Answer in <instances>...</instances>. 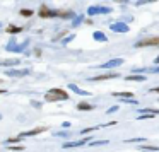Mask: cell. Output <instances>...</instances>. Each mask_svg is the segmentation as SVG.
I'll return each instance as SVG.
<instances>
[{"instance_id": "cell-1", "label": "cell", "mask_w": 159, "mask_h": 152, "mask_svg": "<svg viewBox=\"0 0 159 152\" xmlns=\"http://www.w3.org/2000/svg\"><path fill=\"white\" fill-rule=\"evenodd\" d=\"M45 99L50 101V103H51V101H67V99H69V94L63 89H50L48 92H46Z\"/></svg>"}, {"instance_id": "cell-2", "label": "cell", "mask_w": 159, "mask_h": 152, "mask_svg": "<svg viewBox=\"0 0 159 152\" xmlns=\"http://www.w3.org/2000/svg\"><path fill=\"white\" fill-rule=\"evenodd\" d=\"M149 46H156L159 48V36H151V38H144L135 43V48H149Z\"/></svg>"}, {"instance_id": "cell-3", "label": "cell", "mask_w": 159, "mask_h": 152, "mask_svg": "<svg viewBox=\"0 0 159 152\" xmlns=\"http://www.w3.org/2000/svg\"><path fill=\"white\" fill-rule=\"evenodd\" d=\"M110 29L113 33H122V34H125V33L130 31V26L123 21H117V22H113V24H110Z\"/></svg>"}, {"instance_id": "cell-4", "label": "cell", "mask_w": 159, "mask_h": 152, "mask_svg": "<svg viewBox=\"0 0 159 152\" xmlns=\"http://www.w3.org/2000/svg\"><path fill=\"white\" fill-rule=\"evenodd\" d=\"M38 14H40L41 19H51V17H58V10H51L46 5H41L40 10H38Z\"/></svg>"}, {"instance_id": "cell-5", "label": "cell", "mask_w": 159, "mask_h": 152, "mask_svg": "<svg viewBox=\"0 0 159 152\" xmlns=\"http://www.w3.org/2000/svg\"><path fill=\"white\" fill-rule=\"evenodd\" d=\"M91 142V137H84L81 140H75V142H65L63 144V149H75V147H82V145L89 144Z\"/></svg>"}, {"instance_id": "cell-6", "label": "cell", "mask_w": 159, "mask_h": 152, "mask_svg": "<svg viewBox=\"0 0 159 152\" xmlns=\"http://www.w3.org/2000/svg\"><path fill=\"white\" fill-rule=\"evenodd\" d=\"M120 74L118 72H108V74H103V75H97L89 79V82H101V80H110V79H118Z\"/></svg>"}, {"instance_id": "cell-7", "label": "cell", "mask_w": 159, "mask_h": 152, "mask_svg": "<svg viewBox=\"0 0 159 152\" xmlns=\"http://www.w3.org/2000/svg\"><path fill=\"white\" fill-rule=\"evenodd\" d=\"M29 74V69H10L5 72V75L9 77H24Z\"/></svg>"}, {"instance_id": "cell-8", "label": "cell", "mask_w": 159, "mask_h": 152, "mask_svg": "<svg viewBox=\"0 0 159 152\" xmlns=\"http://www.w3.org/2000/svg\"><path fill=\"white\" fill-rule=\"evenodd\" d=\"M120 65H123V58H113L110 62H104L103 65H99V69H115Z\"/></svg>"}, {"instance_id": "cell-9", "label": "cell", "mask_w": 159, "mask_h": 152, "mask_svg": "<svg viewBox=\"0 0 159 152\" xmlns=\"http://www.w3.org/2000/svg\"><path fill=\"white\" fill-rule=\"evenodd\" d=\"M69 89L72 91V92H75V94H79V96H91V92L89 91H84L81 89L77 84H69Z\"/></svg>"}, {"instance_id": "cell-10", "label": "cell", "mask_w": 159, "mask_h": 152, "mask_svg": "<svg viewBox=\"0 0 159 152\" xmlns=\"http://www.w3.org/2000/svg\"><path fill=\"white\" fill-rule=\"evenodd\" d=\"M125 80H128V82H144L145 75L144 74H132V75L125 77Z\"/></svg>"}, {"instance_id": "cell-11", "label": "cell", "mask_w": 159, "mask_h": 152, "mask_svg": "<svg viewBox=\"0 0 159 152\" xmlns=\"http://www.w3.org/2000/svg\"><path fill=\"white\" fill-rule=\"evenodd\" d=\"M46 130L45 126H38V128H33V130H29V132H22L21 133V137H33V135H38V133H43V132Z\"/></svg>"}, {"instance_id": "cell-12", "label": "cell", "mask_w": 159, "mask_h": 152, "mask_svg": "<svg viewBox=\"0 0 159 152\" xmlns=\"http://www.w3.org/2000/svg\"><path fill=\"white\" fill-rule=\"evenodd\" d=\"M75 15L77 14L74 10H58V17H60V19H74Z\"/></svg>"}, {"instance_id": "cell-13", "label": "cell", "mask_w": 159, "mask_h": 152, "mask_svg": "<svg viewBox=\"0 0 159 152\" xmlns=\"http://www.w3.org/2000/svg\"><path fill=\"white\" fill-rule=\"evenodd\" d=\"M92 38H94L96 41H99V43H106V41H108V36L104 34L103 31H94Z\"/></svg>"}, {"instance_id": "cell-14", "label": "cell", "mask_w": 159, "mask_h": 152, "mask_svg": "<svg viewBox=\"0 0 159 152\" xmlns=\"http://www.w3.org/2000/svg\"><path fill=\"white\" fill-rule=\"evenodd\" d=\"M21 60L19 58H9V60H2V67H14V65H19Z\"/></svg>"}, {"instance_id": "cell-15", "label": "cell", "mask_w": 159, "mask_h": 152, "mask_svg": "<svg viewBox=\"0 0 159 152\" xmlns=\"http://www.w3.org/2000/svg\"><path fill=\"white\" fill-rule=\"evenodd\" d=\"M97 14H101V5H91V7L87 9V15H89V17L97 15Z\"/></svg>"}, {"instance_id": "cell-16", "label": "cell", "mask_w": 159, "mask_h": 152, "mask_svg": "<svg viewBox=\"0 0 159 152\" xmlns=\"http://www.w3.org/2000/svg\"><path fill=\"white\" fill-rule=\"evenodd\" d=\"M111 96L118 97V99H127V97H133V92H130V91H125V92H113Z\"/></svg>"}, {"instance_id": "cell-17", "label": "cell", "mask_w": 159, "mask_h": 152, "mask_svg": "<svg viewBox=\"0 0 159 152\" xmlns=\"http://www.w3.org/2000/svg\"><path fill=\"white\" fill-rule=\"evenodd\" d=\"M138 151H142V152H159V147L144 144V145H140V147H138Z\"/></svg>"}, {"instance_id": "cell-18", "label": "cell", "mask_w": 159, "mask_h": 152, "mask_svg": "<svg viewBox=\"0 0 159 152\" xmlns=\"http://www.w3.org/2000/svg\"><path fill=\"white\" fill-rule=\"evenodd\" d=\"M77 110H79V111H92V110H94V106L89 104V103H79V104H77Z\"/></svg>"}, {"instance_id": "cell-19", "label": "cell", "mask_w": 159, "mask_h": 152, "mask_svg": "<svg viewBox=\"0 0 159 152\" xmlns=\"http://www.w3.org/2000/svg\"><path fill=\"white\" fill-rule=\"evenodd\" d=\"M82 22H84V15H75V17L72 19V24H70V26H72V28H77V26H81Z\"/></svg>"}, {"instance_id": "cell-20", "label": "cell", "mask_w": 159, "mask_h": 152, "mask_svg": "<svg viewBox=\"0 0 159 152\" xmlns=\"http://www.w3.org/2000/svg\"><path fill=\"white\" fill-rule=\"evenodd\" d=\"M28 46H29V39H26L24 43H21V45H17L14 51H15V53H21V51H24V50L28 48Z\"/></svg>"}, {"instance_id": "cell-21", "label": "cell", "mask_w": 159, "mask_h": 152, "mask_svg": "<svg viewBox=\"0 0 159 152\" xmlns=\"http://www.w3.org/2000/svg\"><path fill=\"white\" fill-rule=\"evenodd\" d=\"M21 31H22L21 26H9V28H7L9 34H17V33H21Z\"/></svg>"}, {"instance_id": "cell-22", "label": "cell", "mask_w": 159, "mask_h": 152, "mask_svg": "<svg viewBox=\"0 0 159 152\" xmlns=\"http://www.w3.org/2000/svg\"><path fill=\"white\" fill-rule=\"evenodd\" d=\"M138 113H152V115H159V110H154V108H140Z\"/></svg>"}, {"instance_id": "cell-23", "label": "cell", "mask_w": 159, "mask_h": 152, "mask_svg": "<svg viewBox=\"0 0 159 152\" xmlns=\"http://www.w3.org/2000/svg\"><path fill=\"white\" fill-rule=\"evenodd\" d=\"M127 144H138V142H145V137H137V138H127Z\"/></svg>"}, {"instance_id": "cell-24", "label": "cell", "mask_w": 159, "mask_h": 152, "mask_svg": "<svg viewBox=\"0 0 159 152\" xmlns=\"http://www.w3.org/2000/svg\"><path fill=\"white\" fill-rule=\"evenodd\" d=\"M19 14H21L22 17H31V15L34 14V10H31V9H21Z\"/></svg>"}, {"instance_id": "cell-25", "label": "cell", "mask_w": 159, "mask_h": 152, "mask_svg": "<svg viewBox=\"0 0 159 152\" xmlns=\"http://www.w3.org/2000/svg\"><path fill=\"white\" fill-rule=\"evenodd\" d=\"M108 144V140H91L89 145L91 147H97V145H106Z\"/></svg>"}, {"instance_id": "cell-26", "label": "cell", "mask_w": 159, "mask_h": 152, "mask_svg": "<svg viewBox=\"0 0 159 152\" xmlns=\"http://www.w3.org/2000/svg\"><path fill=\"white\" fill-rule=\"evenodd\" d=\"M15 46H17V41H15V39H10V41L7 43V46H5V48H7L9 51H14Z\"/></svg>"}, {"instance_id": "cell-27", "label": "cell", "mask_w": 159, "mask_h": 152, "mask_svg": "<svg viewBox=\"0 0 159 152\" xmlns=\"http://www.w3.org/2000/svg\"><path fill=\"white\" fill-rule=\"evenodd\" d=\"M144 74H159V67H151V69H145Z\"/></svg>"}, {"instance_id": "cell-28", "label": "cell", "mask_w": 159, "mask_h": 152, "mask_svg": "<svg viewBox=\"0 0 159 152\" xmlns=\"http://www.w3.org/2000/svg\"><path fill=\"white\" fill-rule=\"evenodd\" d=\"M55 137H62V138H69L70 133L69 132H55Z\"/></svg>"}, {"instance_id": "cell-29", "label": "cell", "mask_w": 159, "mask_h": 152, "mask_svg": "<svg viewBox=\"0 0 159 152\" xmlns=\"http://www.w3.org/2000/svg\"><path fill=\"white\" fill-rule=\"evenodd\" d=\"M151 2H158V0H137V2H135V5H137V7H140V5L151 4Z\"/></svg>"}, {"instance_id": "cell-30", "label": "cell", "mask_w": 159, "mask_h": 152, "mask_svg": "<svg viewBox=\"0 0 159 152\" xmlns=\"http://www.w3.org/2000/svg\"><path fill=\"white\" fill-rule=\"evenodd\" d=\"M97 128H99V126H91V128H84V130L81 132V133H82V135H84V133H91V132L97 130Z\"/></svg>"}, {"instance_id": "cell-31", "label": "cell", "mask_w": 159, "mask_h": 152, "mask_svg": "<svg viewBox=\"0 0 159 152\" xmlns=\"http://www.w3.org/2000/svg\"><path fill=\"white\" fill-rule=\"evenodd\" d=\"M21 135H17V137H10V138H9V142H10V144H14V142H15V144H17V142H19V140H21Z\"/></svg>"}, {"instance_id": "cell-32", "label": "cell", "mask_w": 159, "mask_h": 152, "mask_svg": "<svg viewBox=\"0 0 159 152\" xmlns=\"http://www.w3.org/2000/svg\"><path fill=\"white\" fill-rule=\"evenodd\" d=\"M118 110H120V106H111V108L106 111V113H108V115H111V113H117Z\"/></svg>"}, {"instance_id": "cell-33", "label": "cell", "mask_w": 159, "mask_h": 152, "mask_svg": "<svg viewBox=\"0 0 159 152\" xmlns=\"http://www.w3.org/2000/svg\"><path fill=\"white\" fill-rule=\"evenodd\" d=\"M9 151H24V147H21V145H12V147H9Z\"/></svg>"}, {"instance_id": "cell-34", "label": "cell", "mask_w": 159, "mask_h": 152, "mask_svg": "<svg viewBox=\"0 0 159 152\" xmlns=\"http://www.w3.org/2000/svg\"><path fill=\"white\" fill-rule=\"evenodd\" d=\"M74 38H75V36H74V34L67 36V38H65V39H63V43H65V45H67V43H70V41H72V39H74Z\"/></svg>"}, {"instance_id": "cell-35", "label": "cell", "mask_w": 159, "mask_h": 152, "mask_svg": "<svg viewBox=\"0 0 159 152\" xmlns=\"http://www.w3.org/2000/svg\"><path fill=\"white\" fill-rule=\"evenodd\" d=\"M117 4H128V0H115Z\"/></svg>"}, {"instance_id": "cell-36", "label": "cell", "mask_w": 159, "mask_h": 152, "mask_svg": "<svg viewBox=\"0 0 159 152\" xmlns=\"http://www.w3.org/2000/svg\"><path fill=\"white\" fill-rule=\"evenodd\" d=\"M154 63H156V65H159V55L156 56V58H154Z\"/></svg>"}, {"instance_id": "cell-37", "label": "cell", "mask_w": 159, "mask_h": 152, "mask_svg": "<svg viewBox=\"0 0 159 152\" xmlns=\"http://www.w3.org/2000/svg\"><path fill=\"white\" fill-rule=\"evenodd\" d=\"M151 92H159V87H152Z\"/></svg>"}, {"instance_id": "cell-38", "label": "cell", "mask_w": 159, "mask_h": 152, "mask_svg": "<svg viewBox=\"0 0 159 152\" xmlns=\"http://www.w3.org/2000/svg\"><path fill=\"white\" fill-rule=\"evenodd\" d=\"M0 94H5V91H4V89H0Z\"/></svg>"}, {"instance_id": "cell-39", "label": "cell", "mask_w": 159, "mask_h": 152, "mask_svg": "<svg viewBox=\"0 0 159 152\" xmlns=\"http://www.w3.org/2000/svg\"><path fill=\"white\" fill-rule=\"evenodd\" d=\"M0 120H2V113H0Z\"/></svg>"}, {"instance_id": "cell-40", "label": "cell", "mask_w": 159, "mask_h": 152, "mask_svg": "<svg viewBox=\"0 0 159 152\" xmlns=\"http://www.w3.org/2000/svg\"><path fill=\"white\" fill-rule=\"evenodd\" d=\"M0 28H2V24H0Z\"/></svg>"}, {"instance_id": "cell-41", "label": "cell", "mask_w": 159, "mask_h": 152, "mask_svg": "<svg viewBox=\"0 0 159 152\" xmlns=\"http://www.w3.org/2000/svg\"><path fill=\"white\" fill-rule=\"evenodd\" d=\"M0 65H2V62H0Z\"/></svg>"}]
</instances>
